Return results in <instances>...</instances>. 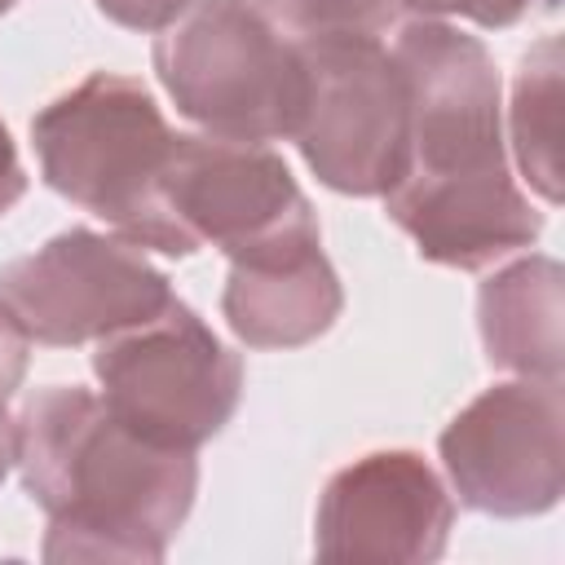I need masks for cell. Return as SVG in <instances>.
Listing matches in <instances>:
<instances>
[{"label": "cell", "mask_w": 565, "mask_h": 565, "mask_svg": "<svg viewBox=\"0 0 565 565\" xmlns=\"http://www.w3.org/2000/svg\"><path fill=\"white\" fill-rule=\"evenodd\" d=\"M441 459L468 508L490 516L547 512L565 481L561 384L516 380L486 388L446 424Z\"/></svg>", "instance_id": "obj_8"}, {"label": "cell", "mask_w": 565, "mask_h": 565, "mask_svg": "<svg viewBox=\"0 0 565 565\" xmlns=\"http://www.w3.org/2000/svg\"><path fill=\"white\" fill-rule=\"evenodd\" d=\"M13 4H18V0H0V13H9V9H13Z\"/></svg>", "instance_id": "obj_20"}, {"label": "cell", "mask_w": 565, "mask_h": 565, "mask_svg": "<svg viewBox=\"0 0 565 565\" xmlns=\"http://www.w3.org/2000/svg\"><path fill=\"white\" fill-rule=\"evenodd\" d=\"M13 463H18V419H9L4 397H0V481L9 477Z\"/></svg>", "instance_id": "obj_19"}, {"label": "cell", "mask_w": 565, "mask_h": 565, "mask_svg": "<svg viewBox=\"0 0 565 565\" xmlns=\"http://www.w3.org/2000/svg\"><path fill=\"white\" fill-rule=\"evenodd\" d=\"M168 300V278L132 243L93 230H66L0 269V305L35 344L57 349L106 340L154 318Z\"/></svg>", "instance_id": "obj_7"}, {"label": "cell", "mask_w": 565, "mask_h": 565, "mask_svg": "<svg viewBox=\"0 0 565 565\" xmlns=\"http://www.w3.org/2000/svg\"><path fill=\"white\" fill-rule=\"evenodd\" d=\"M190 0H97V9L119 22V26H132V31H159L168 26Z\"/></svg>", "instance_id": "obj_16"}, {"label": "cell", "mask_w": 565, "mask_h": 565, "mask_svg": "<svg viewBox=\"0 0 565 565\" xmlns=\"http://www.w3.org/2000/svg\"><path fill=\"white\" fill-rule=\"evenodd\" d=\"M154 71L177 110L212 137L260 146L296 137L305 62L252 0H190L159 26Z\"/></svg>", "instance_id": "obj_4"}, {"label": "cell", "mask_w": 565, "mask_h": 565, "mask_svg": "<svg viewBox=\"0 0 565 565\" xmlns=\"http://www.w3.org/2000/svg\"><path fill=\"white\" fill-rule=\"evenodd\" d=\"M393 57L411 93V159L384 194L388 216L433 265L481 269L530 247L543 216L516 190L499 132V71L477 35L441 18L397 31Z\"/></svg>", "instance_id": "obj_1"}, {"label": "cell", "mask_w": 565, "mask_h": 565, "mask_svg": "<svg viewBox=\"0 0 565 565\" xmlns=\"http://www.w3.org/2000/svg\"><path fill=\"white\" fill-rule=\"evenodd\" d=\"M450 521L455 503L419 455L375 450L327 481L313 547L335 565H419L441 556Z\"/></svg>", "instance_id": "obj_10"}, {"label": "cell", "mask_w": 565, "mask_h": 565, "mask_svg": "<svg viewBox=\"0 0 565 565\" xmlns=\"http://www.w3.org/2000/svg\"><path fill=\"white\" fill-rule=\"evenodd\" d=\"M252 4L291 44H313V40H331V35L384 40L388 26L397 22L393 0H252Z\"/></svg>", "instance_id": "obj_14"}, {"label": "cell", "mask_w": 565, "mask_h": 565, "mask_svg": "<svg viewBox=\"0 0 565 565\" xmlns=\"http://www.w3.org/2000/svg\"><path fill=\"white\" fill-rule=\"evenodd\" d=\"M512 141L525 181L556 203L561 199V40H539L516 71Z\"/></svg>", "instance_id": "obj_13"}, {"label": "cell", "mask_w": 565, "mask_h": 565, "mask_svg": "<svg viewBox=\"0 0 565 565\" xmlns=\"http://www.w3.org/2000/svg\"><path fill=\"white\" fill-rule=\"evenodd\" d=\"M93 371L110 415L163 450H199L243 393V362L177 296L154 318L97 340Z\"/></svg>", "instance_id": "obj_5"}, {"label": "cell", "mask_w": 565, "mask_h": 565, "mask_svg": "<svg viewBox=\"0 0 565 565\" xmlns=\"http://www.w3.org/2000/svg\"><path fill=\"white\" fill-rule=\"evenodd\" d=\"M340 305V278L322 256L318 230L234 256L221 296L230 331L252 349H300L331 331Z\"/></svg>", "instance_id": "obj_11"}, {"label": "cell", "mask_w": 565, "mask_h": 565, "mask_svg": "<svg viewBox=\"0 0 565 565\" xmlns=\"http://www.w3.org/2000/svg\"><path fill=\"white\" fill-rule=\"evenodd\" d=\"M163 203L185 247H221L230 260L300 230H318L287 163L260 141L172 137Z\"/></svg>", "instance_id": "obj_9"}, {"label": "cell", "mask_w": 565, "mask_h": 565, "mask_svg": "<svg viewBox=\"0 0 565 565\" xmlns=\"http://www.w3.org/2000/svg\"><path fill=\"white\" fill-rule=\"evenodd\" d=\"M477 313L494 366L561 384V265L552 256L516 260L481 282Z\"/></svg>", "instance_id": "obj_12"}, {"label": "cell", "mask_w": 565, "mask_h": 565, "mask_svg": "<svg viewBox=\"0 0 565 565\" xmlns=\"http://www.w3.org/2000/svg\"><path fill=\"white\" fill-rule=\"evenodd\" d=\"M305 62V110L296 146L322 185L340 194H388L411 159L406 75L375 35L296 44Z\"/></svg>", "instance_id": "obj_6"}, {"label": "cell", "mask_w": 565, "mask_h": 565, "mask_svg": "<svg viewBox=\"0 0 565 565\" xmlns=\"http://www.w3.org/2000/svg\"><path fill=\"white\" fill-rule=\"evenodd\" d=\"M172 137L150 88L115 71H93L31 124L40 172L62 199L110 221L132 247L190 256L163 203Z\"/></svg>", "instance_id": "obj_3"}, {"label": "cell", "mask_w": 565, "mask_h": 565, "mask_svg": "<svg viewBox=\"0 0 565 565\" xmlns=\"http://www.w3.org/2000/svg\"><path fill=\"white\" fill-rule=\"evenodd\" d=\"M18 468L49 512L44 561H163L199 486L194 450L150 446L79 384L26 397Z\"/></svg>", "instance_id": "obj_2"}, {"label": "cell", "mask_w": 565, "mask_h": 565, "mask_svg": "<svg viewBox=\"0 0 565 565\" xmlns=\"http://www.w3.org/2000/svg\"><path fill=\"white\" fill-rule=\"evenodd\" d=\"M22 194H26V172H22V163H18V150H13L9 128L0 124V216H4Z\"/></svg>", "instance_id": "obj_18"}, {"label": "cell", "mask_w": 565, "mask_h": 565, "mask_svg": "<svg viewBox=\"0 0 565 565\" xmlns=\"http://www.w3.org/2000/svg\"><path fill=\"white\" fill-rule=\"evenodd\" d=\"M26 349H31V335L18 327V318L0 305V397L9 402L13 388L22 384L26 375Z\"/></svg>", "instance_id": "obj_17"}, {"label": "cell", "mask_w": 565, "mask_h": 565, "mask_svg": "<svg viewBox=\"0 0 565 565\" xmlns=\"http://www.w3.org/2000/svg\"><path fill=\"white\" fill-rule=\"evenodd\" d=\"M397 9H415L424 18H441V13H459L477 26H512L534 0H393ZM552 4V0H543Z\"/></svg>", "instance_id": "obj_15"}]
</instances>
